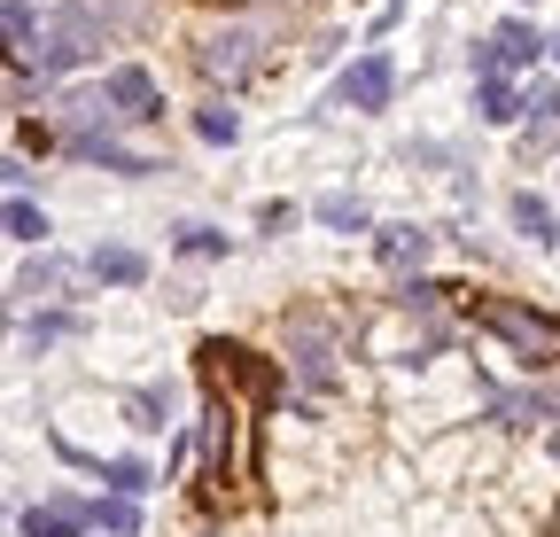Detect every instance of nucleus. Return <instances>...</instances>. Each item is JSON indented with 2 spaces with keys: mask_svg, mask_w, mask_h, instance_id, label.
<instances>
[{
  "mask_svg": "<svg viewBox=\"0 0 560 537\" xmlns=\"http://www.w3.org/2000/svg\"><path fill=\"white\" fill-rule=\"evenodd\" d=\"M475 327L499 335L522 366H560V319L537 312V304H522V296H482L475 304Z\"/></svg>",
  "mask_w": 560,
  "mask_h": 537,
  "instance_id": "f257e3e1",
  "label": "nucleus"
},
{
  "mask_svg": "<svg viewBox=\"0 0 560 537\" xmlns=\"http://www.w3.org/2000/svg\"><path fill=\"white\" fill-rule=\"evenodd\" d=\"M265 47H272V32H265V24H219V32L195 47V62H202V79L242 86V79H257V71H265Z\"/></svg>",
  "mask_w": 560,
  "mask_h": 537,
  "instance_id": "f03ea898",
  "label": "nucleus"
},
{
  "mask_svg": "<svg viewBox=\"0 0 560 537\" xmlns=\"http://www.w3.org/2000/svg\"><path fill=\"white\" fill-rule=\"evenodd\" d=\"M140 24H149V0H62V24L55 32H70L94 55V47H109L117 32H140Z\"/></svg>",
  "mask_w": 560,
  "mask_h": 537,
  "instance_id": "7ed1b4c3",
  "label": "nucleus"
},
{
  "mask_svg": "<svg viewBox=\"0 0 560 537\" xmlns=\"http://www.w3.org/2000/svg\"><path fill=\"white\" fill-rule=\"evenodd\" d=\"M289 374H296V389H312V397L335 389V327H327V319H289Z\"/></svg>",
  "mask_w": 560,
  "mask_h": 537,
  "instance_id": "20e7f679",
  "label": "nucleus"
},
{
  "mask_svg": "<svg viewBox=\"0 0 560 537\" xmlns=\"http://www.w3.org/2000/svg\"><path fill=\"white\" fill-rule=\"evenodd\" d=\"M389 94H397V62H389L382 47H366V55L335 79V102H342V109H389Z\"/></svg>",
  "mask_w": 560,
  "mask_h": 537,
  "instance_id": "39448f33",
  "label": "nucleus"
},
{
  "mask_svg": "<svg viewBox=\"0 0 560 537\" xmlns=\"http://www.w3.org/2000/svg\"><path fill=\"white\" fill-rule=\"evenodd\" d=\"M490 421H499V429H560V389H545V382L499 389V397H490Z\"/></svg>",
  "mask_w": 560,
  "mask_h": 537,
  "instance_id": "423d86ee",
  "label": "nucleus"
},
{
  "mask_svg": "<svg viewBox=\"0 0 560 537\" xmlns=\"http://www.w3.org/2000/svg\"><path fill=\"white\" fill-rule=\"evenodd\" d=\"M102 86H109V102H117V117H125V125H156V117H164V86H156L149 71H140V62L109 71Z\"/></svg>",
  "mask_w": 560,
  "mask_h": 537,
  "instance_id": "0eeeda50",
  "label": "nucleus"
},
{
  "mask_svg": "<svg viewBox=\"0 0 560 537\" xmlns=\"http://www.w3.org/2000/svg\"><path fill=\"white\" fill-rule=\"evenodd\" d=\"M522 109H529L522 149H529V156H552V149H560V86H529V94H522Z\"/></svg>",
  "mask_w": 560,
  "mask_h": 537,
  "instance_id": "6e6552de",
  "label": "nucleus"
},
{
  "mask_svg": "<svg viewBox=\"0 0 560 537\" xmlns=\"http://www.w3.org/2000/svg\"><path fill=\"white\" fill-rule=\"evenodd\" d=\"M94 522V506L86 499H47V506H32L24 514V537H79Z\"/></svg>",
  "mask_w": 560,
  "mask_h": 537,
  "instance_id": "1a4fd4ad",
  "label": "nucleus"
},
{
  "mask_svg": "<svg viewBox=\"0 0 560 537\" xmlns=\"http://www.w3.org/2000/svg\"><path fill=\"white\" fill-rule=\"evenodd\" d=\"M86 273L109 281V289H132V281H149V257H140L132 242H102V249L86 257Z\"/></svg>",
  "mask_w": 560,
  "mask_h": 537,
  "instance_id": "9d476101",
  "label": "nucleus"
},
{
  "mask_svg": "<svg viewBox=\"0 0 560 537\" xmlns=\"http://www.w3.org/2000/svg\"><path fill=\"white\" fill-rule=\"evenodd\" d=\"M429 242H436V234H420V226H382V234H374V257L389 265V273H420Z\"/></svg>",
  "mask_w": 560,
  "mask_h": 537,
  "instance_id": "9b49d317",
  "label": "nucleus"
},
{
  "mask_svg": "<svg viewBox=\"0 0 560 537\" xmlns=\"http://www.w3.org/2000/svg\"><path fill=\"white\" fill-rule=\"evenodd\" d=\"M62 289H70V265H62L55 249H32V257H24V273H16V296L39 304V296H62Z\"/></svg>",
  "mask_w": 560,
  "mask_h": 537,
  "instance_id": "f8f14e48",
  "label": "nucleus"
},
{
  "mask_svg": "<svg viewBox=\"0 0 560 537\" xmlns=\"http://www.w3.org/2000/svg\"><path fill=\"white\" fill-rule=\"evenodd\" d=\"M0 234H9V242H39V249H47V211L32 203V195H9V203H0Z\"/></svg>",
  "mask_w": 560,
  "mask_h": 537,
  "instance_id": "ddd939ff",
  "label": "nucleus"
},
{
  "mask_svg": "<svg viewBox=\"0 0 560 537\" xmlns=\"http://www.w3.org/2000/svg\"><path fill=\"white\" fill-rule=\"evenodd\" d=\"M195 141L234 149V141H242V109H234V102H202V109H195Z\"/></svg>",
  "mask_w": 560,
  "mask_h": 537,
  "instance_id": "4468645a",
  "label": "nucleus"
},
{
  "mask_svg": "<svg viewBox=\"0 0 560 537\" xmlns=\"http://www.w3.org/2000/svg\"><path fill=\"white\" fill-rule=\"evenodd\" d=\"M312 219L327 226V234H366V203H359V195H319V203H312Z\"/></svg>",
  "mask_w": 560,
  "mask_h": 537,
  "instance_id": "2eb2a0df",
  "label": "nucleus"
},
{
  "mask_svg": "<svg viewBox=\"0 0 560 537\" xmlns=\"http://www.w3.org/2000/svg\"><path fill=\"white\" fill-rule=\"evenodd\" d=\"M506 211H514V234H529L537 249H552V203H545V195H529V187H522Z\"/></svg>",
  "mask_w": 560,
  "mask_h": 537,
  "instance_id": "dca6fc26",
  "label": "nucleus"
},
{
  "mask_svg": "<svg viewBox=\"0 0 560 537\" xmlns=\"http://www.w3.org/2000/svg\"><path fill=\"white\" fill-rule=\"evenodd\" d=\"M475 117H482V125H514V117H522V94H514L506 79H482V86H475Z\"/></svg>",
  "mask_w": 560,
  "mask_h": 537,
  "instance_id": "f3484780",
  "label": "nucleus"
},
{
  "mask_svg": "<svg viewBox=\"0 0 560 537\" xmlns=\"http://www.w3.org/2000/svg\"><path fill=\"white\" fill-rule=\"evenodd\" d=\"M125 413H132V429H164V421H172V382L132 389V397H125Z\"/></svg>",
  "mask_w": 560,
  "mask_h": 537,
  "instance_id": "a211bd4d",
  "label": "nucleus"
},
{
  "mask_svg": "<svg viewBox=\"0 0 560 537\" xmlns=\"http://www.w3.org/2000/svg\"><path fill=\"white\" fill-rule=\"evenodd\" d=\"M444 296H452L444 281H420V273H412V281L397 289V312H420V319H429V327H436V312H444Z\"/></svg>",
  "mask_w": 560,
  "mask_h": 537,
  "instance_id": "6ab92c4d",
  "label": "nucleus"
},
{
  "mask_svg": "<svg viewBox=\"0 0 560 537\" xmlns=\"http://www.w3.org/2000/svg\"><path fill=\"white\" fill-rule=\"evenodd\" d=\"M102 483H109V491H117V499H140V491H149V483H156V476H149V467H140V459H132V452H125V459H102Z\"/></svg>",
  "mask_w": 560,
  "mask_h": 537,
  "instance_id": "aec40b11",
  "label": "nucleus"
},
{
  "mask_svg": "<svg viewBox=\"0 0 560 537\" xmlns=\"http://www.w3.org/2000/svg\"><path fill=\"white\" fill-rule=\"evenodd\" d=\"M62 335H79V319H70V312H32V319H24V343H32V351H55Z\"/></svg>",
  "mask_w": 560,
  "mask_h": 537,
  "instance_id": "412c9836",
  "label": "nucleus"
},
{
  "mask_svg": "<svg viewBox=\"0 0 560 537\" xmlns=\"http://www.w3.org/2000/svg\"><path fill=\"white\" fill-rule=\"evenodd\" d=\"M94 529H102V537H132V529H140V506H132V499H94Z\"/></svg>",
  "mask_w": 560,
  "mask_h": 537,
  "instance_id": "4be33fe9",
  "label": "nucleus"
},
{
  "mask_svg": "<svg viewBox=\"0 0 560 537\" xmlns=\"http://www.w3.org/2000/svg\"><path fill=\"white\" fill-rule=\"evenodd\" d=\"M499 55H506V62H537V55H545V39L514 16V24H499Z\"/></svg>",
  "mask_w": 560,
  "mask_h": 537,
  "instance_id": "5701e85b",
  "label": "nucleus"
},
{
  "mask_svg": "<svg viewBox=\"0 0 560 537\" xmlns=\"http://www.w3.org/2000/svg\"><path fill=\"white\" fill-rule=\"evenodd\" d=\"M234 249V234H219V226H179V257H226Z\"/></svg>",
  "mask_w": 560,
  "mask_h": 537,
  "instance_id": "b1692460",
  "label": "nucleus"
},
{
  "mask_svg": "<svg viewBox=\"0 0 560 537\" xmlns=\"http://www.w3.org/2000/svg\"><path fill=\"white\" fill-rule=\"evenodd\" d=\"M24 179H32V172H24L16 156H0V187H24Z\"/></svg>",
  "mask_w": 560,
  "mask_h": 537,
  "instance_id": "393cba45",
  "label": "nucleus"
},
{
  "mask_svg": "<svg viewBox=\"0 0 560 537\" xmlns=\"http://www.w3.org/2000/svg\"><path fill=\"white\" fill-rule=\"evenodd\" d=\"M552 459H560V429H552Z\"/></svg>",
  "mask_w": 560,
  "mask_h": 537,
  "instance_id": "a878e982",
  "label": "nucleus"
},
{
  "mask_svg": "<svg viewBox=\"0 0 560 537\" xmlns=\"http://www.w3.org/2000/svg\"><path fill=\"white\" fill-rule=\"evenodd\" d=\"M0 327H9V304H0Z\"/></svg>",
  "mask_w": 560,
  "mask_h": 537,
  "instance_id": "bb28decb",
  "label": "nucleus"
},
{
  "mask_svg": "<svg viewBox=\"0 0 560 537\" xmlns=\"http://www.w3.org/2000/svg\"><path fill=\"white\" fill-rule=\"evenodd\" d=\"M552 537H560V522H552Z\"/></svg>",
  "mask_w": 560,
  "mask_h": 537,
  "instance_id": "cd10ccee",
  "label": "nucleus"
}]
</instances>
